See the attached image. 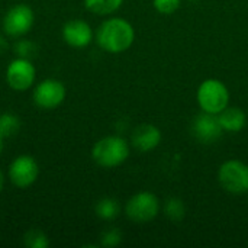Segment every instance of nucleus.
I'll return each instance as SVG.
<instances>
[{
	"label": "nucleus",
	"instance_id": "f257e3e1",
	"mask_svg": "<svg viewBox=\"0 0 248 248\" xmlns=\"http://www.w3.org/2000/svg\"><path fill=\"white\" fill-rule=\"evenodd\" d=\"M135 41L134 26L122 17H109L103 20L96 31V42L105 52L122 54L128 51Z\"/></svg>",
	"mask_w": 248,
	"mask_h": 248
},
{
	"label": "nucleus",
	"instance_id": "f03ea898",
	"mask_svg": "<svg viewBox=\"0 0 248 248\" xmlns=\"http://www.w3.org/2000/svg\"><path fill=\"white\" fill-rule=\"evenodd\" d=\"M131 153V144L118 135L100 138L92 148L93 161L103 169H115L124 164Z\"/></svg>",
	"mask_w": 248,
	"mask_h": 248
},
{
	"label": "nucleus",
	"instance_id": "7ed1b4c3",
	"mask_svg": "<svg viewBox=\"0 0 248 248\" xmlns=\"http://www.w3.org/2000/svg\"><path fill=\"white\" fill-rule=\"evenodd\" d=\"M196 100L202 112L219 115L227 106H230V90L224 81L208 78L199 84Z\"/></svg>",
	"mask_w": 248,
	"mask_h": 248
},
{
	"label": "nucleus",
	"instance_id": "20e7f679",
	"mask_svg": "<svg viewBox=\"0 0 248 248\" xmlns=\"http://www.w3.org/2000/svg\"><path fill=\"white\" fill-rule=\"evenodd\" d=\"M221 187L231 195L248 193V166L241 160H227L218 170Z\"/></svg>",
	"mask_w": 248,
	"mask_h": 248
},
{
	"label": "nucleus",
	"instance_id": "39448f33",
	"mask_svg": "<svg viewBox=\"0 0 248 248\" xmlns=\"http://www.w3.org/2000/svg\"><path fill=\"white\" fill-rule=\"evenodd\" d=\"M160 201L151 192H138L131 196L125 205V215L135 224H147L157 218L160 212Z\"/></svg>",
	"mask_w": 248,
	"mask_h": 248
},
{
	"label": "nucleus",
	"instance_id": "423d86ee",
	"mask_svg": "<svg viewBox=\"0 0 248 248\" xmlns=\"http://www.w3.org/2000/svg\"><path fill=\"white\" fill-rule=\"evenodd\" d=\"M35 23V13L28 4H15L3 17V31L7 36L22 38L26 35Z\"/></svg>",
	"mask_w": 248,
	"mask_h": 248
},
{
	"label": "nucleus",
	"instance_id": "0eeeda50",
	"mask_svg": "<svg viewBox=\"0 0 248 248\" xmlns=\"http://www.w3.org/2000/svg\"><path fill=\"white\" fill-rule=\"evenodd\" d=\"M36 78V68L29 58L17 57L6 68V83L15 92L29 90Z\"/></svg>",
	"mask_w": 248,
	"mask_h": 248
},
{
	"label": "nucleus",
	"instance_id": "6e6552de",
	"mask_svg": "<svg viewBox=\"0 0 248 248\" xmlns=\"http://www.w3.org/2000/svg\"><path fill=\"white\" fill-rule=\"evenodd\" d=\"M67 96V89L64 83L55 78H46L41 81L33 90V103L39 109L51 110L58 108Z\"/></svg>",
	"mask_w": 248,
	"mask_h": 248
},
{
	"label": "nucleus",
	"instance_id": "1a4fd4ad",
	"mask_svg": "<svg viewBox=\"0 0 248 248\" xmlns=\"http://www.w3.org/2000/svg\"><path fill=\"white\" fill-rule=\"evenodd\" d=\"M7 174H9L10 182L16 187L26 189L36 182V179L39 176V167L33 157L23 154V155L16 157L10 163Z\"/></svg>",
	"mask_w": 248,
	"mask_h": 248
},
{
	"label": "nucleus",
	"instance_id": "9d476101",
	"mask_svg": "<svg viewBox=\"0 0 248 248\" xmlns=\"http://www.w3.org/2000/svg\"><path fill=\"white\" fill-rule=\"evenodd\" d=\"M222 132H224V129L219 124L218 115H211V113L202 112L193 119L192 134L199 142H202L205 145L215 144L221 138Z\"/></svg>",
	"mask_w": 248,
	"mask_h": 248
},
{
	"label": "nucleus",
	"instance_id": "9b49d317",
	"mask_svg": "<svg viewBox=\"0 0 248 248\" xmlns=\"http://www.w3.org/2000/svg\"><path fill=\"white\" fill-rule=\"evenodd\" d=\"M62 39L73 48H86L93 41L92 26L81 19H73L62 26Z\"/></svg>",
	"mask_w": 248,
	"mask_h": 248
},
{
	"label": "nucleus",
	"instance_id": "f8f14e48",
	"mask_svg": "<svg viewBox=\"0 0 248 248\" xmlns=\"http://www.w3.org/2000/svg\"><path fill=\"white\" fill-rule=\"evenodd\" d=\"M163 140L161 131L151 124L138 125L131 135V145L140 153H150L155 150Z\"/></svg>",
	"mask_w": 248,
	"mask_h": 248
},
{
	"label": "nucleus",
	"instance_id": "ddd939ff",
	"mask_svg": "<svg viewBox=\"0 0 248 248\" xmlns=\"http://www.w3.org/2000/svg\"><path fill=\"white\" fill-rule=\"evenodd\" d=\"M219 124L224 129V132H240L247 125V115L241 108L237 106H227L219 115H218Z\"/></svg>",
	"mask_w": 248,
	"mask_h": 248
},
{
	"label": "nucleus",
	"instance_id": "4468645a",
	"mask_svg": "<svg viewBox=\"0 0 248 248\" xmlns=\"http://www.w3.org/2000/svg\"><path fill=\"white\" fill-rule=\"evenodd\" d=\"M124 0H84V7L97 16H109L121 9Z\"/></svg>",
	"mask_w": 248,
	"mask_h": 248
},
{
	"label": "nucleus",
	"instance_id": "2eb2a0df",
	"mask_svg": "<svg viewBox=\"0 0 248 248\" xmlns=\"http://www.w3.org/2000/svg\"><path fill=\"white\" fill-rule=\"evenodd\" d=\"M94 212L103 221H113L121 214V205L113 198H103L96 203Z\"/></svg>",
	"mask_w": 248,
	"mask_h": 248
},
{
	"label": "nucleus",
	"instance_id": "dca6fc26",
	"mask_svg": "<svg viewBox=\"0 0 248 248\" xmlns=\"http://www.w3.org/2000/svg\"><path fill=\"white\" fill-rule=\"evenodd\" d=\"M163 212H164V215L170 221L180 222L185 218V215H186V206H185L182 199H179V198H169L166 201L164 206H163Z\"/></svg>",
	"mask_w": 248,
	"mask_h": 248
},
{
	"label": "nucleus",
	"instance_id": "f3484780",
	"mask_svg": "<svg viewBox=\"0 0 248 248\" xmlns=\"http://www.w3.org/2000/svg\"><path fill=\"white\" fill-rule=\"evenodd\" d=\"M20 129V119L13 113L0 115V135L3 138H10Z\"/></svg>",
	"mask_w": 248,
	"mask_h": 248
},
{
	"label": "nucleus",
	"instance_id": "a211bd4d",
	"mask_svg": "<svg viewBox=\"0 0 248 248\" xmlns=\"http://www.w3.org/2000/svg\"><path fill=\"white\" fill-rule=\"evenodd\" d=\"M23 244L28 248H48L49 238L41 230H29L23 235Z\"/></svg>",
	"mask_w": 248,
	"mask_h": 248
},
{
	"label": "nucleus",
	"instance_id": "6ab92c4d",
	"mask_svg": "<svg viewBox=\"0 0 248 248\" xmlns=\"http://www.w3.org/2000/svg\"><path fill=\"white\" fill-rule=\"evenodd\" d=\"M180 3L182 0H153V6L154 9L161 13V15H173L180 9Z\"/></svg>",
	"mask_w": 248,
	"mask_h": 248
},
{
	"label": "nucleus",
	"instance_id": "aec40b11",
	"mask_svg": "<svg viewBox=\"0 0 248 248\" xmlns=\"http://www.w3.org/2000/svg\"><path fill=\"white\" fill-rule=\"evenodd\" d=\"M122 241V232L116 228H109L100 235V246L103 247H116Z\"/></svg>",
	"mask_w": 248,
	"mask_h": 248
},
{
	"label": "nucleus",
	"instance_id": "412c9836",
	"mask_svg": "<svg viewBox=\"0 0 248 248\" xmlns=\"http://www.w3.org/2000/svg\"><path fill=\"white\" fill-rule=\"evenodd\" d=\"M33 45H32V42H29V41H25V39H20L16 45H15V52L17 54V57H23V58H28L32 52L31 51H33Z\"/></svg>",
	"mask_w": 248,
	"mask_h": 248
},
{
	"label": "nucleus",
	"instance_id": "4be33fe9",
	"mask_svg": "<svg viewBox=\"0 0 248 248\" xmlns=\"http://www.w3.org/2000/svg\"><path fill=\"white\" fill-rule=\"evenodd\" d=\"M6 49H7V41L3 36H0V54H3Z\"/></svg>",
	"mask_w": 248,
	"mask_h": 248
},
{
	"label": "nucleus",
	"instance_id": "5701e85b",
	"mask_svg": "<svg viewBox=\"0 0 248 248\" xmlns=\"http://www.w3.org/2000/svg\"><path fill=\"white\" fill-rule=\"evenodd\" d=\"M3 187H4V174H3V171L0 170V193H1V190H3Z\"/></svg>",
	"mask_w": 248,
	"mask_h": 248
},
{
	"label": "nucleus",
	"instance_id": "b1692460",
	"mask_svg": "<svg viewBox=\"0 0 248 248\" xmlns=\"http://www.w3.org/2000/svg\"><path fill=\"white\" fill-rule=\"evenodd\" d=\"M3 140H4V138L0 135V154H1V150H3Z\"/></svg>",
	"mask_w": 248,
	"mask_h": 248
},
{
	"label": "nucleus",
	"instance_id": "393cba45",
	"mask_svg": "<svg viewBox=\"0 0 248 248\" xmlns=\"http://www.w3.org/2000/svg\"><path fill=\"white\" fill-rule=\"evenodd\" d=\"M192 1H199V0H192Z\"/></svg>",
	"mask_w": 248,
	"mask_h": 248
},
{
	"label": "nucleus",
	"instance_id": "a878e982",
	"mask_svg": "<svg viewBox=\"0 0 248 248\" xmlns=\"http://www.w3.org/2000/svg\"><path fill=\"white\" fill-rule=\"evenodd\" d=\"M247 195H248V193H247Z\"/></svg>",
	"mask_w": 248,
	"mask_h": 248
}]
</instances>
